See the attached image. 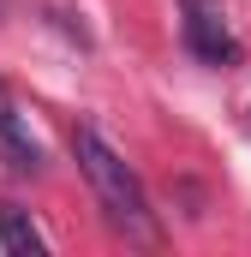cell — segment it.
<instances>
[{
  "label": "cell",
  "mask_w": 251,
  "mask_h": 257,
  "mask_svg": "<svg viewBox=\"0 0 251 257\" xmlns=\"http://www.w3.org/2000/svg\"><path fill=\"white\" fill-rule=\"evenodd\" d=\"M0 156H6V168H18V174H36V168H42V144L24 132V120L12 114L6 96H0Z\"/></svg>",
  "instance_id": "obj_3"
},
{
  "label": "cell",
  "mask_w": 251,
  "mask_h": 257,
  "mask_svg": "<svg viewBox=\"0 0 251 257\" xmlns=\"http://www.w3.org/2000/svg\"><path fill=\"white\" fill-rule=\"evenodd\" d=\"M72 156H78L84 180H90V186H96V197H102V215L120 227L126 239L150 245V239H156V215H150L144 180L126 168V156H120V150H114L96 126H78V132H72Z\"/></svg>",
  "instance_id": "obj_1"
},
{
  "label": "cell",
  "mask_w": 251,
  "mask_h": 257,
  "mask_svg": "<svg viewBox=\"0 0 251 257\" xmlns=\"http://www.w3.org/2000/svg\"><path fill=\"white\" fill-rule=\"evenodd\" d=\"M0 12H6V0H0Z\"/></svg>",
  "instance_id": "obj_5"
},
{
  "label": "cell",
  "mask_w": 251,
  "mask_h": 257,
  "mask_svg": "<svg viewBox=\"0 0 251 257\" xmlns=\"http://www.w3.org/2000/svg\"><path fill=\"white\" fill-rule=\"evenodd\" d=\"M0 245L12 257H24V251H42V233H36V221L18 209V203H0Z\"/></svg>",
  "instance_id": "obj_4"
},
{
  "label": "cell",
  "mask_w": 251,
  "mask_h": 257,
  "mask_svg": "<svg viewBox=\"0 0 251 257\" xmlns=\"http://www.w3.org/2000/svg\"><path fill=\"white\" fill-rule=\"evenodd\" d=\"M186 6V48L203 66H233L239 60V36L221 18V0H180Z\"/></svg>",
  "instance_id": "obj_2"
}]
</instances>
